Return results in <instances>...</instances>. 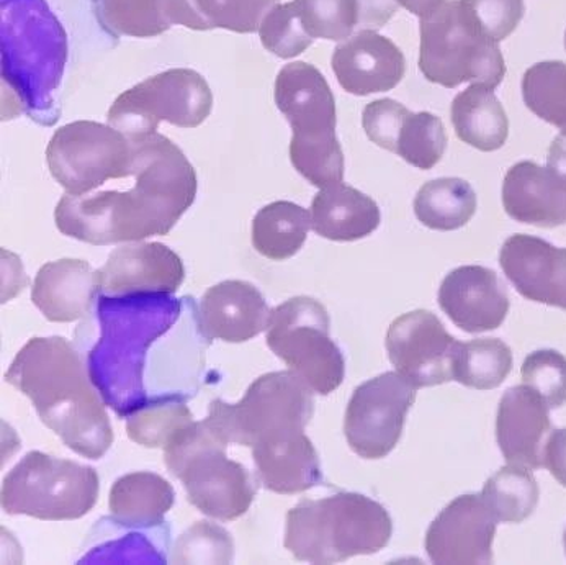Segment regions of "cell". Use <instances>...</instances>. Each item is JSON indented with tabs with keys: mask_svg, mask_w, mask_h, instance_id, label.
I'll return each instance as SVG.
<instances>
[{
	"mask_svg": "<svg viewBox=\"0 0 566 565\" xmlns=\"http://www.w3.org/2000/svg\"><path fill=\"white\" fill-rule=\"evenodd\" d=\"M128 136L135 143V187L66 193L54 210L61 233L95 247L164 237L196 202L197 172L179 146L158 132Z\"/></svg>",
	"mask_w": 566,
	"mask_h": 565,
	"instance_id": "1",
	"label": "cell"
},
{
	"mask_svg": "<svg viewBox=\"0 0 566 565\" xmlns=\"http://www.w3.org/2000/svg\"><path fill=\"white\" fill-rule=\"evenodd\" d=\"M6 380L32 400L40 420L82 458L97 461L114 444L104 401L80 354L63 336L30 339L10 364Z\"/></svg>",
	"mask_w": 566,
	"mask_h": 565,
	"instance_id": "2",
	"label": "cell"
},
{
	"mask_svg": "<svg viewBox=\"0 0 566 565\" xmlns=\"http://www.w3.org/2000/svg\"><path fill=\"white\" fill-rule=\"evenodd\" d=\"M180 305L170 294L97 295L101 335L87 356L88 377L118 417H128L148 400L143 384L146 354L179 320Z\"/></svg>",
	"mask_w": 566,
	"mask_h": 565,
	"instance_id": "3",
	"label": "cell"
},
{
	"mask_svg": "<svg viewBox=\"0 0 566 565\" xmlns=\"http://www.w3.org/2000/svg\"><path fill=\"white\" fill-rule=\"evenodd\" d=\"M391 534L394 522L384 505L363 493L337 492L293 506L283 544L302 563L337 564L380 553Z\"/></svg>",
	"mask_w": 566,
	"mask_h": 565,
	"instance_id": "4",
	"label": "cell"
},
{
	"mask_svg": "<svg viewBox=\"0 0 566 565\" xmlns=\"http://www.w3.org/2000/svg\"><path fill=\"white\" fill-rule=\"evenodd\" d=\"M275 105L289 121L293 136V168L319 189L343 182L344 153L336 136V101L322 71L295 61L275 80Z\"/></svg>",
	"mask_w": 566,
	"mask_h": 565,
	"instance_id": "5",
	"label": "cell"
},
{
	"mask_svg": "<svg viewBox=\"0 0 566 565\" xmlns=\"http://www.w3.org/2000/svg\"><path fill=\"white\" fill-rule=\"evenodd\" d=\"M228 444L205 418L184 428L164 448L167 471L184 483L189 502L220 522L245 515L258 493L251 472L228 459Z\"/></svg>",
	"mask_w": 566,
	"mask_h": 565,
	"instance_id": "6",
	"label": "cell"
},
{
	"mask_svg": "<svg viewBox=\"0 0 566 565\" xmlns=\"http://www.w3.org/2000/svg\"><path fill=\"white\" fill-rule=\"evenodd\" d=\"M419 70L426 80L447 88L463 83L496 88L506 76L500 46L483 33L462 0H442L421 17Z\"/></svg>",
	"mask_w": 566,
	"mask_h": 565,
	"instance_id": "7",
	"label": "cell"
},
{
	"mask_svg": "<svg viewBox=\"0 0 566 565\" xmlns=\"http://www.w3.org/2000/svg\"><path fill=\"white\" fill-rule=\"evenodd\" d=\"M67 39L44 0H2V71L25 102L50 101L60 84Z\"/></svg>",
	"mask_w": 566,
	"mask_h": 565,
	"instance_id": "8",
	"label": "cell"
},
{
	"mask_svg": "<svg viewBox=\"0 0 566 565\" xmlns=\"http://www.w3.org/2000/svg\"><path fill=\"white\" fill-rule=\"evenodd\" d=\"M101 480L91 465L32 451L6 475L2 509L44 522H66L87 515L98 500Z\"/></svg>",
	"mask_w": 566,
	"mask_h": 565,
	"instance_id": "9",
	"label": "cell"
},
{
	"mask_svg": "<svg viewBox=\"0 0 566 565\" xmlns=\"http://www.w3.org/2000/svg\"><path fill=\"white\" fill-rule=\"evenodd\" d=\"M313 415V390L293 370H279L255 379L240 404L211 401L207 420L224 441L254 448L272 436L305 431Z\"/></svg>",
	"mask_w": 566,
	"mask_h": 565,
	"instance_id": "10",
	"label": "cell"
},
{
	"mask_svg": "<svg viewBox=\"0 0 566 565\" xmlns=\"http://www.w3.org/2000/svg\"><path fill=\"white\" fill-rule=\"evenodd\" d=\"M329 332L326 306L302 295L272 310L265 342L310 389L329 395L346 376V359Z\"/></svg>",
	"mask_w": 566,
	"mask_h": 565,
	"instance_id": "11",
	"label": "cell"
},
{
	"mask_svg": "<svg viewBox=\"0 0 566 565\" xmlns=\"http://www.w3.org/2000/svg\"><path fill=\"white\" fill-rule=\"evenodd\" d=\"M46 161L70 196H85L107 180L135 176V143L112 125L73 122L54 133Z\"/></svg>",
	"mask_w": 566,
	"mask_h": 565,
	"instance_id": "12",
	"label": "cell"
},
{
	"mask_svg": "<svg viewBox=\"0 0 566 565\" xmlns=\"http://www.w3.org/2000/svg\"><path fill=\"white\" fill-rule=\"evenodd\" d=\"M213 108V92L202 74L186 67L164 71L118 95L107 114L108 125L125 135L158 132L161 122L174 127H200Z\"/></svg>",
	"mask_w": 566,
	"mask_h": 565,
	"instance_id": "13",
	"label": "cell"
},
{
	"mask_svg": "<svg viewBox=\"0 0 566 565\" xmlns=\"http://www.w3.org/2000/svg\"><path fill=\"white\" fill-rule=\"evenodd\" d=\"M416 387L400 373H385L354 390L347 405L344 435L363 459H384L397 448Z\"/></svg>",
	"mask_w": 566,
	"mask_h": 565,
	"instance_id": "14",
	"label": "cell"
},
{
	"mask_svg": "<svg viewBox=\"0 0 566 565\" xmlns=\"http://www.w3.org/2000/svg\"><path fill=\"white\" fill-rule=\"evenodd\" d=\"M385 345L397 373L416 389L455 380L462 343L447 333L434 313L415 310L398 316L388 329Z\"/></svg>",
	"mask_w": 566,
	"mask_h": 565,
	"instance_id": "15",
	"label": "cell"
},
{
	"mask_svg": "<svg viewBox=\"0 0 566 565\" xmlns=\"http://www.w3.org/2000/svg\"><path fill=\"white\" fill-rule=\"evenodd\" d=\"M497 520L482 495L467 493L449 503L426 533L434 564H491Z\"/></svg>",
	"mask_w": 566,
	"mask_h": 565,
	"instance_id": "16",
	"label": "cell"
},
{
	"mask_svg": "<svg viewBox=\"0 0 566 565\" xmlns=\"http://www.w3.org/2000/svg\"><path fill=\"white\" fill-rule=\"evenodd\" d=\"M186 279L179 254L161 243L133 241L112 251L97 271L98 294H176Z\"/></svg>",
	"mask_w": 566,
	"mask_h": 565,
	"instance_id": "17",
	"label": "cell"
},
{
	"mask_svg": "<svg viewBox=\"0 0 566 565\" xmlns=\"http://www.w3.org/2000/svg\"><path fill=\"white\" fill-rule=\"evenodd\" d=\"M438 301L453 325L473 335L500 328L510 312L506 287L496 272L483 265H462L449 272Z\"/></svg>",
	"mask_w": 566,
	"mask_h": 565,
	"instance_id": "18",
	"label": "cell"
},
{
	"mask_svg": "<svg viewBox=\"0 0 566 565\" xmlns=\"http://www.w3.org/2000/svg\"><path fill=\"white\" fill-rule=\"evenodd\" d=\"M500 264L527 301L566 310V248L531 234H513L501 248Z\"/></svg>",
	"mask_w": 566,
	"mask_h": 565,
	"instance_id": "19",
	"label": "cell"
},
{
	"mask_svg": "<svg viewBox=\"0 0 566 565\" xmlns=\"http://www.w3.org/2000/svg\"><path fill=\"white\" fill-rule=\"evenodd\" d=\"M337 83L354 95L391 91L403 81V51L377 30H359L337 44L331 61Z\"/></svg>",
	"mask_w": 566,
	"mask_h": 565,
	"instance_id": "20",
	"label": "cell"
},
{
	"mask_svg": "<svg viewBox=\"0 0 566 565\" xmlns=\"http://www.w3.org/2000/svg\"><path fill=\"white\" fill-rule=\"evenodd\" d=\"M271 313L255 285L224 281L205 292L197 320L207 339L245 343L268 329Z\"/></svg>",
	"mask_w": 566,
	"mask_h": 565,
	"instance_id": "21",
	"label": "cell"
},
{
	"mask_svg": "<svg viewBox=\"0 0 566 565\" xmlns=\"http://www.w3.org/2000/svg\"><path fill=\"white\" fill-rule=\"evenodd\" d=\"M548 410L544 398L526 384L504 391L497 407L496 439L510 464L544 468V439L552 428Z\"/></svg>",
	"mask_w": 566,
	"mask_h": 565,
	"instance_id": "22",
	"label": "cell"
},
{
	"mask_svg": "<svg viewBox=\"0 0 566 565\" xmlns=\"http://www.w3.org/2000/svg\"><path fill=\"white\" fill-rule=\"evenodd\" d=\"M262 485L281 495L306 492L323 482L322 462L305 431L262 439L252 448Z\"/></svg>",
	"mask_w": 566,
	"mask_h": 565,
	"instance_id": "23",
	"label": "cell"
},
{
	"mask_svg": "<svg viewBox=\"0 0 566 565\" xmlns=\"http://www.w3.org/2000/svg\"><path fill=\"white\" fill-rule=\"evenodd\" d=\"M503 206L521 223L562 227L566 223V182L537 163H516L504 177Z\"/></svg>",
	"mask_w": 566,
	"mask_h": 565,
	"instance_id": "24",
	"label": "cell"
},
{
	"mask_svg": "<svg viewBox=\"0 0 566 565\" xmlns=\"http://www.w3.org/2000/svg\"><path fill=\"white\" fill-rule=\"evenodd\" d=\"M98 295L97 271L87 261L57 260L40 268L32 302L48 322L70 323L84 318Z\"/></svg>",
	"mask_w": 566,
	"mask_h": 565,
	"instance_id": "25",
	"label": "cell"
},
{
	"mask_svg": "<svg viewBox=\"0 0 566 565\" xmlns=\"http://www.w3.org/2000/svg\"><path fill=\"white\" fill-rule=\"evenodd\" d=\"M312 228L331 241H357L380 227L377 202L347 184H333L316 193L312 202Z\"/></svg>",
	"mask_w": 566,
	"mask_h": 565,
	"instance_id": "26",
	"label": "cell"
},
{
	"mask_svg": "<svg viewBox=\"0 0 566 565\" xmlns=\"http://www.w3.org/2000/svg\"><path fill=\"white\" fill-rule=\"evenodd\" d=\"M176 503L174 486L155 472H132L115 480L108 506L123 527H156Z\"/></svg>",
	"mask_w": 566,
	"mask_h": 565,
	"instance_id": "27",
	"label": "cell"
},
{
	"mask_svg": "<svg viewBox=\"0 0 566 565\" xmlns=\"http://www.w3.org/2000/svg\"><path fill=\"white\" fill-rule=\"evenodd\" d=\"M450 121L457 136L480 151L503 148L510 135V121L494 87L472 84L453 98Z\"/></svg>",
	"mask_w": 566,
	"mask_h": 565,
	"instance_id": "28",
	"label": "cell"
},
{
	"mask_svg": "<svg viewBox=\"0 0 566 565\" xmlns=\"http://www.w3.org/2000/svg\"><path fill=\"white\" fill-rule=\"evenodd\" d=\"M275 6L279 0H169V17L172 25L197 32L254 33Z\"/></svg>",
	"mask_w": 566,
	"mask_h": 565,
	"instance_id": "29",
	"label": "cell"
},
{
	"mask_svg": "<svg viewBox=\"0 0 566 565\" xmlns=\"http://www.w3.org/2000/svg\"><path fill=\"white\" fill-rule=\"evenodd\" d=\"M312 228V213L286 200L269 203L252 220V247L272 261L295 257Z\"/></svg>",
	"mask_w": 566,
	"mask_h": 565,
	"instance_id": "30",
	"label": "cell"
},
{
	"mask_svg": "<svg viewBox=\"0 0 566 565\" xmlns=\"http://www.w3.org/2000/svg\"><path fill=\"white\" fill-rule=\"evenodd\" d=\"M475 212V190L459 177L429 180L415 199L416 218L431 230H459L472 220Z\"/></svg>",
	"mask_w": 566,
	"mask_h": 565,
	"instance_id": "31",
	"label": "cell"
},
{
	"mask_svg": "<svg viewBox=\"0 0 566 565\" xmlns=\"http://www.w3.org/2000/svg\"><path fill=\"white\" fill-rule=\"evenodd\" d=\"M193 423V415L182 395L148 398L126 417V433L145 448H166L184 428Z\"/></svg>",
	"mask_w": 566,
	"mask_h": 565,
	"instance_id": "32",
	"label": "cell"
},
{
	"mask_svg": "<svg viewBox=\"0 0 566 565\" xmlns=\"http://www.w3.org/2000/svg\"><path fill=\"white\" fill-rule=\"evenodd\" d=\"M97 22L108 35L149 39L172 27L169 0H94Z\"/></svg>",
	"mask_w": 566,
	"mask_h": 565,
	"instance_id": "33",
	"label": "cell"
},
{
	"mask_svg": "<svg viewBox=\"0 0 566 565\" xmlns=\"http://www.w3.org/2000/svg\"><path fill=\"white\" fill-rule=\"evenodd\" d=\"M538 485L524 465L501 468L486 480L482 496L497 522L523 523L534 513L538 503Z\"/></svg>",
	"mask_w": 566,
	"mask_h": 565,
	"instance_id": "34",
	"label": "cell"
},
{
	"mask_svg": "<svg viewBox=\"0 0 566 565\" xmlns=\"http://www.w3.org/2000/svg\"><path fill=\"white\" fill-rule=\"evenodd\" d=\"M513 369V353L497 338L473 339L460 348L455 380L470 389H497Z\"/></svg>",
	"mask_w": 566,
	"mask_h": 565,
	"instance_id": "35",
	"label": "cell"
},
{
	"mask_svg": "<svg viewBox=\"0 0 566 565\" xmlns=\"http://www.w3.org/2000/svg\"><path fill=\"white\" fill-rule=\"evenodd\" d=\"M524 104L532 114L566 135V63L542 61L523 77Z\"/></svg>",
	"mask_w": 566,
	"mask_h": 565,
	"instance_id": "36",
	"label": "cell"
},
{
	"mask_svg": "<svg viewBox=\"0 0 566 565\" xmlns=\"http://www.w3.org/2000/svg\"><path fill=\"white\" fill-rule=\"evenodd\" d=\"M447 149V133L441 118L429 112H406L398 127L391 153L415 168H434Z\"/></svg>",
	"mask_w": 566,
	"mask_h": 565,
	"instance_id": "37",
	"label": "cell"
},
{
	"mask_svg": "<svg viewBox=\"0 0 566 565\" xmlns=\"http://www.w3.org/2000/svg\"><path fill=\"white\" fill-rule=\"evenodd\" d=\"M295 3L313 40L344 42L359 29L357 0H295Z\"/></svg>",
	"mask_w": 566,
	"mask_h": 565,
	"instance_id": "38",
	"label": "cell"
},
{
	"mask_svg": "<svg viewBox=\"0 0 566 565\" xmlns=\"http://www.w3.org/2000/svg\"><path fill=\"white\" fill-rule=\"evenodd\" d=\"M233 537L224 527L210 522L193 524L174 544V564H231Z\"/></svg>",
	"mask_w": 566,
	"mask_h": 565,
	"instance_id": "39",
	"label": "cell"
},
{
	"mask_svg": "<svg viewBox=\"0 0 566 565\" xmlns=\"http://www.w3.org/2000/svg\"><path fill=\"white\" fill-rule=\"evenodd\" d=\"M259 36L265 50L282 60L300 56L315 42L303 27L295 0L275 6L262 22Z\"/></svg>",
	"mask_w": 566,
	"mask_h": 565,
	"instance_id": "40",
	"label": "cell"
},
{
	"mask_svg": "<svg viewBox=\"0 0 566 565\" xmlns=\"http://www.w3.org/2000/svg\"><path fill=\"white\" fill-rule=\"evenodd\" d=\"M524 384L537 391L552 410L566 404V357L555 349L528 354L521 369Z\"/></svg>",
	"mask_w": 566,
	"mask_h": 565,
	"instance_id": "41",
	"label": "cell"
},
{
	"mask_svg": "<svg viewBox=\"0 0 566 565\" xmlns=\"http://www.w3.org/2000/svg\"><path fill=\"white\" fill-rule=\"evenodd\" d=\"M480 29L493 42L506 40L523 20L524 0H462Z\"/></svg>",
	"mask_w": 566,
	"mask_h": 565,
	"instance_id": "42",
	"label": "cell"
},
{
	"mask_svg": "<svg viewBox=\"0 0 566 565\" xmlns=\"http://www.w3.org/2000/svg\"><path fill=\"white\" fill-rule=\"evenodd\" d=\"M406 112H408V108L400 102L394 101V98H380V101L370 102L364 108V130L375 145L391 151L395 138H397L398 127H400L401 118L405 117Z\"/></svg>",
	"mask_w": 566,
	"mask_h": 565,
	"instance_id": "43",
	"label": "cell"
},
{
	"mask_svg": "<svg viewBox=\"0 0 566 565\" xmlns=\"http://www.w3.org/2000/svg\"><path fill=\"white\" fill-rule=\"evenodd\" d=\"M442 0H357L359 29L377 30L390 22L400 7L418 17L431 13Z\"/></svg>",
	"mask_w": 566,
	"mask_h": 565,
	"instance_id": "44",
	"label": "cell"
},
{
	"mask_svg": "<svg viewBox=\"0 0 566 565\" xmlns=\"http://www.w3.org/2000/svg\"><path fill=\"white\" fill-rule=\"evenodd\" d=\"M544 468L566 486V428L552 431L544 448Z\"/></svg>",
	"mask_w": 566,
	"mask_h": 565,
	"instance_id": "45",
	"label": "cell"
},
{
	"mask_svg": "<svg viewBox=\"0 0 566 565\" xmlns=\"http://www.w3.org/2000/svg\"><path fill=\"white\" fill-rule=\"evenodd\" d=\"M547 168L566 182V135H558L548 148Z\"/></svg>",
	"mask_w": 566,
	"mask_h": 565,
	"instance_id": "46",
	"label": "cell"
},
{
	"mask_svg": "<svg viewBox=\"0 0 566 565\" xmlns=\"http://www.w3.org/2000/svg\"><path fill=\"white\" fill-rule=\"evenodd\" d=\"M565 551H566V531H565Z\"/></svg>",
	"mask_w": 566,
	"mask_h": 565,
	"instance_id": "47",
	"label": "cell"
},
{
	"mask_svg": "<svg viewBox=\"0 0 566 565\" xmlns=\"http://www.w3.org/2000/svg\"><path fill=\"white\" fill-rule=\"evenodd\" d=\"M565 48H566V33H565Z\"/></svg>",
	"mask_w": 566,
	"mask_h": 565,
	"instance_id": "48",
	"label": "cell"
}]
</instances>
